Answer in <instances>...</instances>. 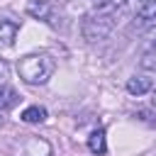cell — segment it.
Wrapping results in <instances>:
<instances>
[{
    "label": "cell",
    "instance_id": "obj_10",
    "mask_svg": "<svg viewBox=\"0 0 156 156\" xmlns=\"http://www.w3.org/2000/svg\"><path fill=\"white\" fill-rule=\"evenodd\" d=\"M17 102V93L10 88V85H0V110H7V107H12Z\"/></svg>",
    "mask_w": 156,
    "mask_h": 156
},
{
    "label": "cell",
    "instance_id": "obj_11",
    "mask_svg": "<svg viewBox=\"0 0 156 156\" xmlns=\"http://www.w3.org/2000/svg\"><path fill=\"white\" fill-rule=\"evenodd\" d=\"M141 68L149 71V73H156V49H154V46L144 54V58H141Z\"/></svg>",
    "mask_w": 156,
    "mask_h": 156
},
{
    "label": "cell",
    "instance_id": "obj_7",
    "mask_svg": "<svg viewBox=\"0 0 156 156\" xmlns=\"http://www.w3.org/2000/svg\"><path fill=\"white\" fill-rule=\"evenodd\" d=\"M136 22L144 27H156V0H146L136 10Z\"/></svg>",
    "mask_w": 156,
    "mask_h": 156
},
{
    "label": "cell",
    "instance_id": "obj_4",
    "mask_svg": "<svg viewBox=\"0 0 156 156\" xmlns=\"http://www.w3.org/2000/svg\"><path fill=\"white\" fill-rule=\"evenodd\" d=\"M127 93L129 95H136V98H141V95H151L154 93V88H156V73H149V71H144V73H134L132 78H127Z\"/></svg>",
    "mask_w": 156,
    "mask_h": 156
},
{
    "label": "cell",
    "instance_id": "obj_5",
    "mask_svg": "<svg viewBox=\"0 0 156 156\" xmlns=\"http://www.w3.org/2000/svg\"><path fill=\"white\" fill-rule=\"evenodd\" d=\"M27 15L41 22H54V5L49 0H29L27 2Z\"/></svg>",
    "mask_w": 156,
    "mask_h": 156
},
{
    "label": "cell",
    "instance_id": "obj_15",
    "mask_svg": "<svg viewBox=\"0 0 156 156\" xmlns=\"http://www.w3.org/2000/svg\"><path fill=\"white\" fill-rule=\"evenodd\" d=\"M151 105L156 107V88H154V93H151Z\"/></svg>",
    "mask_w": 156,
    "mask_h": 156
},
{
    "label": "cell",
    "instance_id": "obj_13",
    "mask_svg": "<svg viewBox=\"0 0 156 156\" xmlns=\"http://www.w3.org/2000/svg\"><path fill=\"white\" fill-rule=\"evenodd\" d=\"M10 76V66H7V61L5 58H0V85L5 83V78Z\"/></svg>",
    "mask_w": 156,
    "mask_h": 156
},
{
    "label": "cell",
    "instance_id": "obj_3",
    "mask_svg": "<svg viewBox=\"0 0 156 156\" xmlns=\"http://www.w3.org/2000/svg\"><path fill=\"white\" fill-rule=\"evenodd\" d=\"M12 156H54V149L44 136H24L12 144Z\"/></svg>",
    "mask_w": 156,
    "mask_h": 156
},
{
    "label": "cell",
    "instance_id": "obj_2",
    "mask_svg": "<svg viewBox=\"0 0 156 156\" xmlns=\"http://www.w3.org/2000/svg\"><path fill=\"white\" fill-rule=\"evenodd\" d=\"M117 17H119V7H115V10H100V12H93V15L83 22V34H85V39H90V41L105 39V37L115 29Z\"/></svg>",
    "mask_w": 156,
    "mask_h": 156
},
{
    "label": "cell",
    "instance_id": "obj_14",
    "mask_svg": "<svg viewBox=\"0 0 156 156\" xmlns=\"http://www.w3.org/2000/svg\"><path fill=\"white\" fill-rule=\"evenodd\" d=\"M151 46L156 49V27H154V32H151Z\"/></svg>",
    "mask_w": 156,
    "mask_h": 156
},
{
    "label": "cell",
    "instance_id": "obj_9",
    "mask_svg": "<svg viewBox=\"0 0 156 156\" xmlns=\"http://www.w3.org/2000/svg\"><path fill=\"white\" fill-rule=\"evenodd\" d=\"M88 149L98 156H102L107 151V139H105V129H93L88 136Z\"/></svg>",
    "mask_w": 156,
    "mask_h": 156
},
{
    "label": "cell",
    "instance_id": "obj_12",
    "mask_svg": "<svg viewBox=\"0 0 156 156\" xmlns=\"http://www.w3.org/2000/svg\"><path fill=\"white\" fill-rule=\"evenodd\" d=\"M90 2H93V10L100 12V10H115V7H119L124 0H90Z\"/></svg>",
    "mask_w": 156,
    "mask_h": 156
},
{
    "label": "cell",
    "instance_id": "obj_16",
    "mask_svg": "<svg viewBox=\"0 0 156 156\" xmlns=\"http://www.w3.org/2000/svg\"><path fill=\"white\" fill-rule=\"evenodd\" d=\"M2 124H5V117H2V112H0V129H2Z\"/></svg>",
    "mask_w": 156,
    "mask_h": 156
},
{
    "label": "cell",
    "instance_id": "obj_6",
    "mask_svg": "<svg viewBox=\"0 0 156 156\" xmlns=\"http://www.w3.org/2000/svg\"><path fill=\"white\" fill-rule=\"evenodd\" d=\"M17 34H20V24H17L15 20L2 17V20H0V49H12Z\"/></svg>",
    "mask_w": 156,
    "mask_h": 156
},
{
    "label": "cell",
    "instance_id": "obj_1",
    "mask_svg": "<svg viewBox=\"0 0 156 156\" xmlns=\"http://www.w3.org/2000/svg\"><path fill=\"white\" fill-rule=\"evenodd\" d=\"M54 58L49 54H27L17 61V73L27 85H44L54 76Z\"/></svg>",
    "mask_w": 156,
    "mask_h": 156
},
{
    "label": "cell",
    "instance_id": "obj_8",
    "mask_svg": "<svg viewBox=\"0 0 156 156\" xmlns=\"http://www.w3.org/2000/svg\"><path fill=\"white\" fill-rule=\"evenodd\" d=\"M20 119L27 122V124H41V122H46V107H41V105H29V107L22 110Z\"/></svg>",
    "mask_w": 156,
    "mask_h": 156
}]
</instances>
